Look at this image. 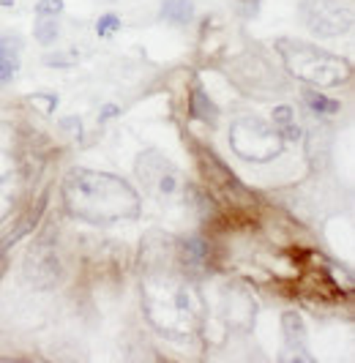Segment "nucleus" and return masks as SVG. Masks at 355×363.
<instances>
[{"label":"nucleus","mask_w":355,"mask_h":363,"mask_svg":"<svg viewBox=\"0 0 355 363\" xmlns=\"http://www.w3.org/2000/svg\"><path fill=\"white\" fill-rule=\"evenodd\" d=\"M60 191L66 211L88 224H112L140 216V194L124 178L109 172L71 169Z\"/></svg>","instance_id":"nucleus-1"},{"label":"nucleus","mask_w":355,"mask_h":363,"mask_svg":"<svg viewBox=\"0 0 355 363\" xmlns=\"http://www.w3.org/2000/svg\"><path fill=\"white\" fill-rule=\"evenodd\" d=\"M142 306L151 325L173 339L197 333L205 320V301L200 290L173 271H151L145 276Z\"/></svg>","instance_id":"nucleus-2"},{"label":"nucleus","mask_w":355,"mask_h":363,"mask_svg":"<svg viewBox=\"0 0 355 363\" xmlns=\"http://www.w3.org/2000/svg\"><path fill=\"white\" fill-rule=\"evenodd\" d=\"M276 50L282 55L284 66L293 77H298L309 85H317V88H337L344 85L353 69L347 60H342L339 55H331L320 47H312L306 41H293V38H279L276 41Z\"/></svg>","instance_id":"nucleus-3"},{"label":"nucleus","mask_w":355,"mask_h":363,"mask_svg":"<svg viewBox=\"0 0 355 363\" xmlns=\"http://www.w3.org/2000/svg\"><path fill=\"white\" fill-rule=\"evenodd\" d=\"M230 145L244 162L266 164L282 153L284 140L282 134L273 128V123H268L257 115H244V118L232 121Z\"/></svg>","instance_id":"nucleus-4"},{"label":"nucleus","mask_w":355,"mask_h":363,"mask_svg":"<svg viewBox=\"0 0 355 363\" xmlns=\"http://www.w3.org/2000/svg\"><path fill=\"white\" fill-rule=\"evenodd\" d=\"M25 183L22 150L17 145V131L0 123V221L17 205Z\"/></svg>","instance_id":"nucleus-5"},{"label":"nucleus","mask_w":355,"mask_h":363,"mask_svg":"<svg viewBox=\"0 0 355 363\" xmlns=\"http://www.w3.org/2000/svg\"><path fill=\"white\" fill-rule=\"evenodd\" d=\"M301 17L315 36L334 38L353 30L355 6L353 0H301Z\"/></svg>","instance_id":"nucleus-6"},{"label":"nucleus","mask_w":355,"mask_h":363,"mask_svg":"<svg viewBox=\"0 0 355 363\" xmlns=\"http://www.w3.org/2000/svg\"><path fill=\"white\" fill-rule=\"evenodd\" d=\"M137 175H140L145 191L159 202L175 200L183 191V175L175 164H170L164 156H159L156 150L142 153L137 162Z\"/></svg>","instance_id":"nucleus-7"},{"label":"nucleus","mask_w":355,"mask_h":363,"mask_svg":"<svg viewBox=\"0 0 355 363\" xmlns=\"http://www.w3.org/2000/svg\"><path fill=\"white\" fill-rule=\"evenodd\" d=\"M25 279L36 290H53L60 281V259L50 240H38L31 246L28 262H25Z\"/></svg>","instance_id":"nucleus-8"},{"label":"nucleus","mask_w":355,"mask_h":363,"mask_svg":"<svg viewBox=\"0 0 355 363\" xmlns=\"http://www.w3.org/2000/svg\"><path fill=\"white\" fill-rule=\"evenodd\" d=\"M284 328V361H303L312 363L309 355V345H306V330H303V320L295 311H287L282 317Z\"/></svg>","instance_id":"nucleus-9"},{"label":"nucleus","mask_w":355,"mask_h":363,"mask_svg":"<svg viewBox=\"0 0 355 363\" xmlns=\"http://www.w3.org/2000/svg\"><path fill=\"white\" fill-rule=\"evenodd\" d=\"M200 164H202V172L208 175V181L222 186L224 191H235V194H246L244 186L238 183L235 172H230L224 164L216 159V153H208V150H200Z\"/></svg>","instance_id":"nucleus-10"},{"label":"nucleus","mask_w":355,"mask_h":363,"mask_svg":"<svg viewBox=\"0 0 355 363\" xmlns=\"http://www.w3.org/2000/svg\"><path fill=\"white\" fill-rule=\"evenodd\" d=\"M19 72V41H0V85L11 82Z\"/></svg>","instance_id":"nucleus-11"},{"label":"nucleus","mask_w":355,"mask_h":363,"mask_svg":"<svg viewBox=\"0 0 355 363\" xmlns=\"http://www.w3.org/2000/svg\"><path fill=\"white\" fill-rule=\"evenodd\" d=\"M273 128L282 134V140H301V126L295 123V112L290 107H276L273 109Z\"/></svg>","instance_id":"nucleus-12"},{"label":"nucleus","mask_w":355,"mask_h":363,"mask_svg":"<svg viewBox=\"0 0 355 363\" xmlns=\"http://www.w3.org/2000/svg\"><path fill=\"white\" fill-rule=\"evenodd\" d=\"M192 17H195L192 0H164L161 3V19H167L170 25H186Z\"/></svg>","instance_id":"nucleus-13"},{"label":"nucleus","mask_w":355,"mask_h":363,"mask_svg":"<svg viewBox=\"0 0 355 363\" xmlns=\"http://www.w3.org/2000/svg\"><path fill=\"white\" fill-rule=\"evenodd\" d=\"M189 107H192V115H195L197 121H202V123H213L216 121V104L205 96L202 88L192 91V104Z\"/></svg>","instance_id":"nucleus-14"},{"label":"nucleus","mask_w":355,"mask_h":363,"mask_svg":"<svg viewBox=\"0 0 355 363\" xmlns=\"http://www.w3.org/2000/svg\"><path fill=\"white\" fill-rule=\"evenodd\" d=\"M36 41H41L44 47H50L53 41H58V33H60V28H58V17H50V14H36Z\"/></svg>","instance_id":"nucleus-15"},{"label":"nucleus","mask_w":355,"mask_h":363,"mask_svg":"<svg viewBox=\"0 0 355 363\" xmlns=\"http://www.w3.org/2000/svg\"><path fill=\"white\" fill-rule=\"evenodd\" d=\"M303 104L312 109V112H317V115H334V112H339V107H342L337 99H328V96H322L320 91L303 93Z\"/></svg>","instance_id":"nucleus-16"},{"label":"nucleus","mask_w":355,"mask_h":363,"mask_svg":"<svg viewBox=\"0 0 355 363\" xmlns=\"http://www.w3.org/2000/svg\"><path fill=\"white\" fill-rule=\"evenodd\" d=\"M118 28H121V19L115 17V14H106V17L99 19V25H96V33H99V36H112Z\"/></svg>","instance_id":"nucleus-17"},{"label":"nucleus","mask_w":355,"mask_h":363,"mask_svg":"<svg viewBox=\"0 0 355 363\" xmlns=\"http://www.w3.org/2000/svg\"><path fill=\"white\" fill-rule=\"evenodd\" d=\"M63 11V0H41L36 6V14H50V17H58Z\"/></svg>","instance_id":"nucleus-18"},{"label":"nucleus","mask_w":355,"mask_h":363,"mask_svg":"<svg viewBox=\"0 0 355 363\" xmlns=\"http://www.w3.org/2000/svg\"><path fill=\"white\" fill-rule=\"evenodd\" d=\"M0 6H14V0H0Z\"/></svg>","instance_id":"nucleus-19"},{"label":"nucleus","mask_w":355,"mask_h":363,"mask_svg":"<svg viewBox=\"0 0 355 363\" xmlns=\"http://www.w3.org/2000/svg\"><path fill=\"white\" fill-rule=\"evenodd\" d=\"M241 3H248V6H257V0H241Z\"/></svg>","instance_id":"nucleus-20"}]
</instances>
